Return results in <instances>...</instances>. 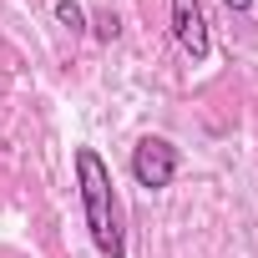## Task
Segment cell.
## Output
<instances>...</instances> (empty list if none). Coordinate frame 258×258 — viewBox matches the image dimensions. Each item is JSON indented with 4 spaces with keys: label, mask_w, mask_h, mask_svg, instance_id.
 Segmentation results:
<instances>
[{
    "label": "cell",
    "mask_w": 258,
    "mask_h": 258,
    "mask_svg": "<svg viewBox=\"0 0 258 258\" xmlns=\"http://www.w3.org/2000/svg\"><path fill=\"white\" fill-rule=\"evenodd\" d=\"M96 36L111 41V36H116V16H101V21H96Z\"/></svg>",
    "instance_id": "5"
},
{
    "label": "cell",
    "mask_w": 258,
    "mask_h": 258,
    "mask_svg": "<svg viewBox=\"0 0 258 258\" xmlns=\"http://www.w3.org/2000/svg\"><path fill=\"white\" fill-rule=\"evenodd\" d=\"M132 177H137V187L162 192V187L177 177V147H172L167 137H142V142L132 147Z\"/></svg>",
    "instance_id": "2"
},
{
    "label": "cell",
    "mask_w": 258,
    "mask_h": 258,
    "mask_svg": "<svg viewBox=\"0 0 258 258\" xmlns=\"http://www.w3.org/2000/svg\"><path fill=\"white\" fill-rule=\"evenodd\" d=\"M76 182H81V213L91 228V243L101 258H121V228H116V208H111V172L91 147H76Z\"/></svg>",
    "instance_id": "1"
},
{
    "label": "cell",
    "mask_w": 258,
    "mask_h": 258,
    "mask_svg": "<svg viewBox=\"0 0 258 258\" xmlns=\"http://www.w3.org/2000/svg\"><path fill=\"white\" fill-rule=\"evenodd\" d=\"M56 21H61L71 36H81V31H86V11L76 6V0H56Z\"/></svg>",
    "instance_id": "4"
},
{
    "label": "cell",
    "mask_w": 258,
    "mask_h": 258,
    "mask_svg": "<svg viewBox=\"0 0 258 258\" xmlns=\"http://www.w3.org/2000/svg\"><path fill=\"white\" fill-rule=\"evenodd\" d=\"M172 36L192 61H208L213 41H208V16H203V0H172Z\"/></svg>",
    "instance_id": "3"
},
{
    "label": "cell",
    "mask_w": 258,
    "mask_h": 258,
    "mask_svg": "<svg viewBox=\"0 0 258 258\" xmlns=\"http://www.w3.org/2000/svg\"><path fill=\"white\" fill-rule=\"evenodd\" d=\"M223 6H228L233 16H253V0H223Z\"/></svg>",
    "instance_id": "6"
}]
</instances>
